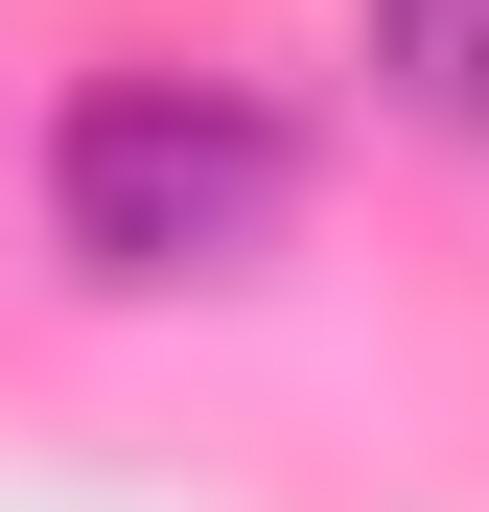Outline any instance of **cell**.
I'll return each instance as SVG.
<instances>
[{"mask_svg":"<svg viewBox=\"0 0 489 512\" xmlns=\"http://www.w3.org/2000/svg\"><path fill=\"white\" fill-rule=\"evenodd\" d=\"M280 210H303V140L257 94H210V70H94L47 117V233L94 280H257Z\"/></svg>","mask_w":489,"mask_h":512,"instance_id":"cell-1","label":"cell"},{"mask_svg":"<svg viewBox=\"0 0 489 512\" xmlns=\"http://www.w3.org/2000/svg\"><path fill=\"white\" fill-rule=\"evenodd\" d=\"M373 70H396L443 140H489V0H373Z\"/></svg>","mask_w":489,"mask_h":512,"instance_id":"cell-2","label":"cell"}]
</instances>
